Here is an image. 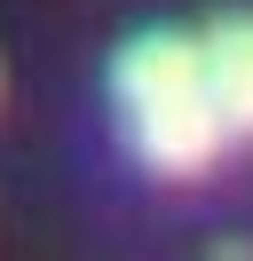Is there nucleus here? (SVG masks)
<instances>
[{
  "label": "nucleus",
  "mask_w": 253,
  "mask_h": 261,
  "mask_svg": "<svg viewBox=\"0 0 253 261\" xmlns=\"http://www.w3.org/2000/svg\"><path fill=\"white\" fill-rule=\"evenodd\" d=\"M111 95H119L127 143L150 174H206L230 143L214 111V87H206V56L190 32H142L119 48L111 64Z\"/></svg>",
  "instance_id": "nucleus-1"
},
{
  "label": "nucleus",
  "mask_w": 253,
  "mask_h": 261,
  "mask_svg": "<svg viewBox=\"0 0 253 261\" xmlns=\"http://www.w3.org/2000/svg\"><path fill=\"white\" fill-rule=\"evenodd\" d=\"M198 56H206V87H214L221 127L253 143V16H214L198 32Z\"/></svg>",
  "instance_id": "nucleus-2"
}]
</instances>
